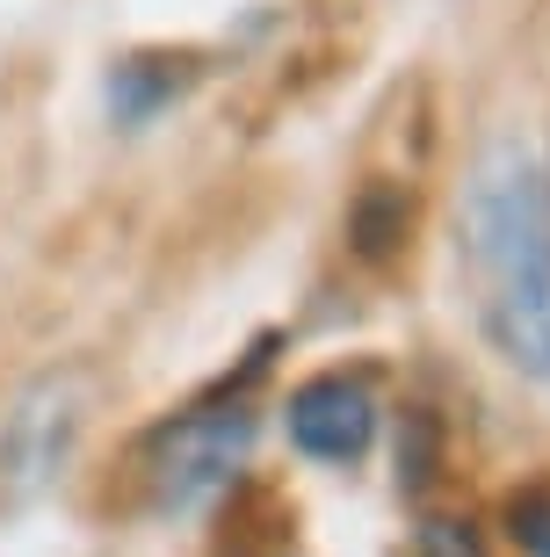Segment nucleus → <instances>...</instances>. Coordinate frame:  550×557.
<instances>
[{
  "mask_svg": "<svg viewBox=\"0 0 550 557\" xmlns=\"http://www.w3.org/2000/svg\"><path fill=\"white\" fill-rule=\"evenodd\" d=\"M290 442L311 463H355L377 442V398L355 376H311L290 392Z\"/></svg>",
  "mask_w": 550,
  "mask_h": 557,
  "instance_id": "4",
  "label": "nucleus"
},
{
  "mask_svg": "<svg viewBox=\"0 0 550 557\" xmlns=\"http://www.w3.org/2000/svg\"><path fill=\"white\" fill-rule=\"evenodd\" d=\"M420 550L428 557H478V543H470L456 521H428V529H420Z\"/></svg>",
  "mask_w": 550,
  "mask_h": 557,
  "instance_id": "6",
  "label": "nucleus"
},
{
  "mask_svg": "<svg viewBox=\"0 0 550 557\" xmlns=\"http://www.w3.org/2000/svg\"><path fill=\"white\" fill-rule=\"evenodd\" d=\"M182 87H188V65H174V73H167V59H131V65H117L109 102H117L123 124H145V116H152L167 95H182Z\"/></svg>",
  "mask_w": 550,
  "mask_h": 557,
  "instance_id": "5",
  "label": "nucleus"
},
{
  "mask_svg": "<svg viewBox=\"0 0 550 557\" xmlns=\"http://www.w3.org/2000/svg\"><path fill=\"white\" fill-rule=\"evenodd\" d=\"M254 449V413L246 406H196V413L167 420L145 442V499L152 515H196L232 485V471Z\"/></svg>",
  "mask_w": 550,
  "mask_h": 557,
  "instance_id": "2",
  "label": "nucleus"
},
{
  "mask_svg": "<svg viewBox=\"0 0 550 557\" xmlns=\"http://www.w3.org/2000/svg\"><path fill=\"white\" fill-rule=\"evenodd\" d=\"M87 428V376L81 370H51L0 413V499L29 507V499L65 471V456Z\"/></svg>",
  "mask_w": 550,
  "mask_h": 557,
  "instance_id": "3",
  "label": "nucleus"
},
{
  "mask_svg": "<svg viewBox=\"0 0 550 557\" xmlns=\"http://www.w3.org/2000/svg\"><path fill=\"white\" fill-rule=\"evenodd\" d=\"M464 253L478 319L522 376H550V166L529 145H486L464 182Z\"/></svg>",
  "mask_w": 550,
  "mask_h": 557,
  "instance_id": "1",
  "label": "nucleus"
}]
</instances>
